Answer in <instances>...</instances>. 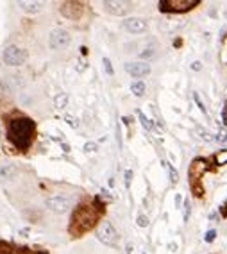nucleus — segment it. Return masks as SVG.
Instances as JSON below:
<instances>
[{"label": "nucleus", "instance_id": "1", "mask_svg": "<svg viewBox=\"0 0 227 254\" xmlns=\"http://www.w3.org/2000/svg\"><path fill=\"white\" fill-rule=\"evenodd\" d=\"M34 129H36V126L31 118H16V120L9 122L7 136L18 149L25 150L34 138Z\"/></svg>", "mask_w": 227, "mask_h": 254}, {"label": "nucleus", "instance_id": "2", "mask_svg": "<svg viewBox=\"0 0 227 254\" xmlns=\"http://www.w3.org/2000/svg\"><path fill=\"white\" fill-rule=\"evenodd\" d=\"M97 218H99V213L93 211L91 206H81V208H77V211L72 217V233L81 235V233L91 229V227L95 226Z\"/></svg>", "mask_w": 227, "mask_h": 254}, {"label": "nucleus", "instance_id": "3", "mask_svg": "<svg viewBox=\"0 0 227 254\" xmlns=\"http://www.w3.org/2000/svg\"><path fill=\"white\" fill-rule=\"evenodd\" d=\"M2 59H4V63L9 64V66H20V64L25 63L27 52L16 45H9V47H5L4 54H2Z\"/></svg>", "mask_w": 227, "mask_h": 254}, {"label": "nucleus", "instance_id": "4", "mask_svg": "<svg viewBox=\"0 0 227 254\" xmlns=\"http://www.w3.org/2000/svg\"><path fill=\"white\" fill-rule=\"evenodd\" d=\"M70 41H72V36H70V32L66 29H54V31L50 32V38H49V43H50V49L54 50H63L70 45Z\"/></svg>", "mask_w": 227, "mask_h": 254}, {"label": "nucleus", "instance_id": "5", "mask_svg": "<svg viewBox=\"0 0 227 254\" xmlns=\"http://www.w3.org/2000/svg\"><path fill=\"white\" fill-rule=\"evenodd\" d=\"M73 206V199L68 195H54L47 199V208L54 213H66L70 208Z\"/></svg>", "mask_w": 227, "mask_h": 254}, {"label": "nucleus", "instance_id": "6", "mask_svg": "<svg viewBox=\"0 0 227 254\" xmlns=\"http://www.w3.org/2000/svg\"><path fill=\"white\" fill-rule=\"evenodd\" d=\"M97 238L104 245H116L118 242V231L114 229L111 222H102L97 229Z\"/></svg>", "mask_w": 227, "mask_h": 254}, {"label": "nucleus", "instance_id": "7", "mask_svg": "<svg viewBox=\"0 0 227 254\" xmlns=\"http://www.w3.org/2000/svg\"><path fill=\"white\" fill-rule=\"evenodd\" d=\"M61 14L68 20H79L84 13V5L81 2H63L59 7Z\"/></svg>", "mask_w": 227, "mask_h": 254}, {"label": "nucleus", "instance_id": "8", "mask_svg": "<svg viewBox=\"0 0 227 254\" xmlns=\"http://www.w3.org/2000/svg\"><path fill=\"white\" fill-rule=\"evenodd\" d=\"M161 5L167 11L181 13V11H190L191 7H195L197 0H167V2H161Z\"/></svg>", "mask_w": 227, "mask_h": 254}, {"label": "nucleus", "instance_id": "9", "mask_svg": "<svg viewBox=\"0 0 227 254\" xmlns=\"http://www.w3.org/2000/svg\"><path fill=\"white\" fill-rule=\"evenodd\" d=\"M125 72L134 79H141L150 73V64L143 63V61H131L125 64Z\"/></svg>", "mask_w": 227, "mask_h": 254}, {"label": "nucleus", "instance_id": "10", "mask_svg": "<svg viewBox=\"0 0 227 254\" xmlns=\"http://www.w3.org/2000/svg\"><path fill=\"white\" fill-rule=\"evenodd\" d=\"M123 27L132 34H140V32L147 31V22L143 18H127L123 22Z\"/></svg>", "mask_w": 227, "mask_h": 254}, {"label": "nucleus", "instance_id": "11", "mask_svg": "<svg viewBox=\"0 0 227 254\" xmlns=\"http://www.w3.org/2000/svg\"><path fill=\"white\" fill-rule=\"evenodd\" d=\"M104 7L108 13L114 14V16H123V14H127L129 7L125 2H114V0H111V2H104Z\"/></svg>", "mask_w": 227, "mask_h": 254}, {"label": "nucleus", "instance_id": "12", "mask_svg": "<svg viewBox=\"0 0 227 254\" xmlns=\"http://www.w3.org/2000/svg\"><path fill=\"white\" fill-rule=\"evenodd\" d=\"M18 7L22 11H25V13L34 14L43 9V4H41V2H27V0H22V2H18Z\"/></svg>", "mask_w": 227, "mask_h": 254}, {"label": "nucleus", "instance_id": "13", "mask_svg": "<svg viewBox=\"0 0 227 254\" xmlns=\"http://www.w3.org/2000/svg\"><path fill=\"white\" fill-rule=\"evenodd\" d=\"M14 174H16V167H14V165L9 163V165H2V167H0V177H2V179H11Z\"/></svg>", "mask_w": 227, "mask_h": 254}, {"label": "nucleus", "instance_id": "14", "mask_svg": "<svg viewBox=\"0 0 227 254\" xmlns=\"http://www.w3.org/2000/svg\"><path fill=\"white\" fill-rule=\"evenodd\" d=\"M131 91H132V95L134 97H143L145 95V82L134 81L131 84Z\"/></svg>", "mask_w": 227, "mask_h": 254}, {"label": "nucleus", "instance_id": "15", "mask_svg": "<svg viewBox=\"0 0 227 254\" xmlns=\"http://www.w3.org/2000/svg\"><path fill=\"white\" fill-rule=\"evenodd\" d=\"M54 104H56V108H57V109L66 108V104H68V95H66V93H59V95L54 99Z\"/></svg>", "mask_w": 227, "mask_h": 254}, {"label": "nucleus", "instance_id": "16", "mask_svg": "<svg viewBox=\"0 0 227 254\" xmlns=\"http://www.w3.org/2000/svg\"><path fill=\"white\" fill-rule=\"evenodd\" d=\"M102 63H104V70H106V73H109V75H113L114 70H113V64H111V61H109L108 58H104V59H102Z\"/></svg>", "mask_w": 227, "mask_h": 254}, {"label": "nucleus", "instance_id": "17", "mask_svg": "<svg viewBox=\"0 0 227 254\" xmlns=\"http://www.w3.org/2000/svg\"><path fill=\"white\" fill-rule=\"evenodd\" d=\"M136 224L140 227H147L149 226V218H147V215H138V218H136Z\"/></svg>", "mask_w": 227, "mask_h": 254}, {"label": "nucleus", "instance_id": "18", "mask_svg": "<svg viewBox=\"0 0 227 254\" xmlns=\"http://www.w3.org/2000/svg\"><path fill=\"white\" fill-rule=\"evenodd\" d=\"M138 117H140L141 124H143V127H145V129H152V124L149 122V118H147L145 115L141 113V111H138Z\"/></svg>", "mask_w": 227, "mask_h": 254}, {"label": "nucleus", "instance_id": "19", "mask_svg": "<svg viewBox=\"0 0 227 254\" xmlns=\"http://www.w3.org/2000/svg\"><path fill=\"white\" fill-rule=\"evenodd\" d=\"M193 100H195L197 104H199V109L200 111H202V113H208V111H206V106H204V102H202V100H200V97H199V93H193Z\"/></svg>", "mask_w": 227, "mask_h": 254}, {"label": "nucleus", "instance_id": "20", "mask_svg": "<svg viewBox=\"0 0 227 254\" xmlns=\"http://www.w3.org/2000/svg\"><path fill=\"white\" fill-rule=\"evenodd\" d=\"M167 168L170 170V181H172V185H175V183H177V172L173 170L172 165H170V163H167Z\"/></svg>", "mask_w": 227, "mask_h": 254}, {"label": "nucleus", "instance_id": "21", "mask_svg": "<svg viewBox=\"0 0 227 254\" xmlns=\"http://www.w3.org/2000/svg\"><path fill=\"white\" fill-rule=\"evenodd\" d=\"M66 122H68V126H70V127H73V129H77V127H79L77 118L70 117V115H66Z\"/></svg>", "mask_w": 227, "mask_h": 254}, {"label": "nucleus", "instance_id": "22", "mask_svg": "<svg viewBox=\"0 0 227 254\" xmlns=\"http://www.w3.org/2000/svg\"><path fill=\"white\" fill-rule=\"evenodd\" d=\"M0 254H11V247L4 242H0Z\"/></svg>", "mask_w": 227, "mask_h": 254}, {"label": "nucleus", "instance_id": "23", "mask_svg": "<svg viewBox=\"0 0 227 254\" xmlns=\"http://www.w3.org/2000/svg\"><path fill=\"white\" fill-rule=\"evenodd\" d=\"M84 150H86V152H95V150H97V143L90 141V143H86V145H84Z\"/></svg>", "mask_w": 227, "mask_h": 254}, {"label": "nucleus", "instance_id": "24", "mask_svg": "<svg viewBox=\"0 0 227 254\" xmlns=\"http://www.w3.org/2000/svg\"><path fill=\"white\" fill-rule=\"evenodd\" d=\"M215 236H217V231H215V229L208 231V233H206V242H213V240H215Z\"/></svg>", "mask_w": 227, "mask_h": 254}, {"label": "nucleus", "instance_id": "25", "mask_svg": "<svg viewBox=\"0 0 227 254\" xmlns=\"http://www.w3.org/2000/svg\"><path fill=\"white\" fill-rule=\"evenodd\" d=\"M131 181H132V172L131 170H125V186H131Z\"/></svg>", "mask_w": 227, "mask_h": 254}, {"label": "nucleus", "instance_id": "26", "mask_svg": "<svg viewBox=\"0 0 227 254\" xmlns=\"http://www.w3.org/2000/svg\"><path fill=\"white\" fill-rule=\"evenodd\" d=\"M200 68H202V63H200V61H193V63H191V70H193V72H199Z\"/></svg>", "mask_w": 227, "mask_h": 254}, {"label": "nucleus", "instance_id": "27", "mask_svg": "<svg viewBox=\"0 0 227 254\" xmlns=\"http://www.w3.org/2000/svg\"><path fill=\"white\" fill-rule=\"evenodd\" d=\"M188 217H190V202L186 200V204H184V220H188Z\"/></svg>", "mask_w": 227, "mask_h": 254}, {"label": "nucleus", "instance_id": "28", "mask_svg": "<svg viewBox=\"0 0 227 254\" xmlns=\"http://www.w3.org/2000/svg\"><path fill=\"white\" fill-rule=\"evenodd\" d=\"M218 163H222V161H227V152H220V154L217 156Z\"/></svg>", "mask_w": 227, "mask_h": 254}, {"label": "nucleus", "instance_id": "29", "mask_svg": "<svg viewBox=\"0 0 227 254\" xmlns=\"http://www.w3.org/2000/svg\"><path fill=\"white\" fill-rule=\"evenodd\" d=\"M218 141H227V131H220V134H218Z\"/></svg>", "mask_w": 227, "mask_h": 254}, {"label": "nucleus", "instance_id": "30", "mask_svg": "<svg viewBox=\"0 0 227 254\" xmlns=\"http://www.w3.org/2000/svg\"><path fill=\"white\" fill-rule=\"evenodd\" d=\"M175 206L181 208V195H175Z\"/></svg>", "mask_w": 227, "mask_h": 254}]
</instances>
